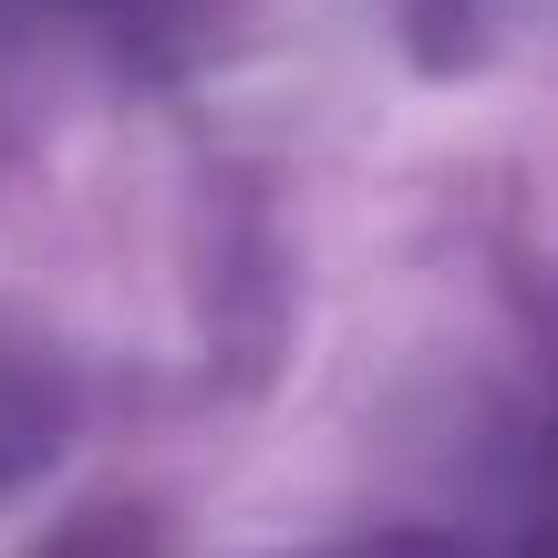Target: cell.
<instances>
[{"label":"cell","mask_w":558,"mask_h":558,"mask_svg":"<svg viewBox=\"0 0 558 558\" xmlns=\"http://www.w3.org/2000/svg\"><path fill=\"white\" fill-rule=\"evenodd\" d=\"M32 558H166V538H156V518H145V507H83V518L52 527Z\"/></svg>","instance_id":"cell-2"},{"label":"cell","mask_w":558,"mask_h":558,"mask_svg":"<svg viewBox=\"0 0 558 558\" xmlns=\"http://www.w3.org/2000/svg\"><path fill=\"white\" fill-rule=\"evenodd\" d=\"M62 435H73V373L41 331L0 311V497H21L62 456Z\"/></svg>","instance_id":"cell-1"},{"label":"cell","mask_w":558,"mask_h":558,"mask_svg":"<svg viewBox=\"0 0 558 558\" xmlns=\"http://www.w3.org/2000/svg\"><path fill=\"white\" fill-rule=\"evenodd\" d=\"M341 558H456V548H435V538H373V548H341Z\"/></svg>","instance_id":"cell-3"}]
</instances>
